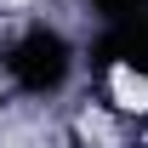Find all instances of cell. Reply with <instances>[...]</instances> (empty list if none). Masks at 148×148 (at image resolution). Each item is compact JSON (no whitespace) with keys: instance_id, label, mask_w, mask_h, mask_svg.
Listing matches in <instances>:
<instances>
[{"instance_id":"6da1fadb","label":"cell","mask_w":148,"mask_h":148,"mask_svg":"<svg viewBox=\"0 0 148 148\" xmlns=\"http://www.w3.org/2000/svg\"><path fill=\"white\" fill-rule=\"evenodd\" d=\"M6 69L23 91H57L69 80V40L51 29H29V34L6 51Z\"/></svg>"},{"instance_id":"7a4b0ae2","label":"cell","mask_w":148,"mask_h":148,"mask_svg":"<svg viewBox=\"0 0 148 148\" xmlns=\"http://www.w3.org/2000/svg\"><path fill=\"white\" fill-rule=\"evenodd\" d=\"M97 69H131V74H143L148 80V12H137V17H120L108 23V34L97 40V51H91Z\"/></svg>"},{"instance_id":"3957f363","label":"cell","mask_w":148,"mask_h":148,"mask_svg":"<svg viewBox=\"0 0 148 148\" xmlns=\"http://www.w3.org/2000/svg\"><path fill=\"white\" fill-rule=\"evenodd\" d=\"M97 12H103V17L108 23H120V17H137V12H148V0H91Z\"/></svg>"}]
</instances>
